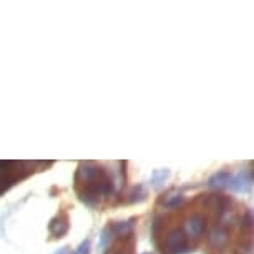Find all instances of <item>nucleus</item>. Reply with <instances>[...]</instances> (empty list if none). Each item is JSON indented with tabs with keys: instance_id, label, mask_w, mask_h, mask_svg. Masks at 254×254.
I'll return each instance as SVG.
<instances>
[{
	"instance_id": "obj_1",
	"label": "nucleus",
	"mask_w": 254,
	"mask_h": 254,
	"mask_svg": "<svg viewBox=\"0 0 254 254\" xmlns=\"http://www.w3.org/2000/svg\"><path fill=\"white\" fill-rule=\"evenodd\" d=\"M75 188L83 203L97 204L100 198L108 196L113 191V181L107 171L97 163H81L75 175Z\"/></svg>"
},
{
	"instance_id": "obj_2",
	"label": "nucleus",
	"mask_w": 254,
	"mask_h": 254,
	"mask_svg": "<svg viewBox=\"0 0 254 254\" xmlns=\"http://www.w3.org/2000/svg\"><path fill=\"white\" fill-rule=\"evenodd\" d=\"M32 168L33 163L27 161H0V194L17 181L27 178L33 171Z\"/></svg>"
},
{
	"instance_id": "obj_3",
	"label": "nucleus",
	"mask_w": 254,
	"mask_h": 254,
	"mask_svg": "<svg viewBox=\"0 0 254 254\" xmlns=\"http://www.w3.org/2000/svg\"><path fill=\"white\" fill-rule=\"evenodd\" d=\"M188 249V238L181 229H171L170 233L163 238L161 253L163 254H183Z\"/></svg>"
},
{
	"instance_id": "obj_4",
	"label": "nucleus",
	"mask_w": 254,
	"mask_h": 254,
	"mask_svg": "<svg viewBox=\"0 0 254 254\" xmlns=\"http://www.w3.org/2000/svg\"><path fill=\"white\" fill-rule=\"evenodd\" d=\"M204 204L208 211L213 213L214 218H221L228 208V199L221 194H209L204 198Z\"/></svg>"
},
{
	"instance_id": "obj_5",
	"label": "nucleus",
	"mask_w": 254,
	"mask_h": 254,
	"mask_svg": "<svg viewBox=\"0 0 254 254\" xmlns=\"http://www.w3.org/2000/svg\"><path fill=\"white\" fill-rule=\"evenodd\" d=\"M204 229H206V218L203 214L196 213L186 221V233H188L191 238H199L201 234L204 233Z\"/></svg>"
},
{
	"instance_id": "obj_6",
	"label": "nucleus",
	"mask_w": 254,
	"mask_h": 254,
	"mask_svg": "<svg viewBox=\"0 0 254 254\" xmlns=\"http://www.w3.org/2000/svg\"><path fill=\"white\" fill-rule=\"evenodd\" d=\"M68 228H70L68 216H66V214H59V216L50 221L49 231L54 238H62L68 233Z\"/></svg>"
},
{
	"instance_id": "obj_7",
	"label": "nucleus",
	"mask_w": 254,
	"mask_h": 254,
	"mask_svg": "<svg viewBox=\"0 0 254 254\" xmlns=\"http://www.w3.org/2000/svg\"><path fill=\"white\" fill-rule=\"evenodd\" d=\"M253 183V175L251 171H243L241 175H238L236 178H231L229 181V186L236 191H248L249 186Z\"/></svg>"
},
{
	"instance_id": "obj_8",
	"label": "nucleus",
	"mask_w": 254,
	"mask_h": 254,
	"mask_svg": "<svg viewBox=\"0 0 254 254\" xmlns=\"http://www.w3.org/2000/svg\"><path fill=\"white\" fill-rule=\"evenodd\" d=\"M229 241V233L224 228H216L213 229L209 234V244L214 248H223L226 246Z\"/></svg>"
},
{
	"instance_id": "obj_9",
	"label": "nucleus",
	"mask_w": 254,
	"mask_h": 254,
	"mask_svg": "<svg viewBox=\"0 0 254 254\" xmlns=\"http://www.w3.org/2000/svg\"><path fill=\"white\" fill-rule=\"evenodd\" d=\"M231 178H233L231 173H228V171H219V173H216L209 178V186L211 188H216V190L226 188V186H229Z\"/></svg>"
},
{
	"instance_id": "obj_10",
	"label": "nucleus",
	"mask_w": 254,
	"mask_h": 254,
	"mask_svg": "<svg viewBox=\"0 0 254 254\" xmlns=\"http://www.w3.org/2000/svg\"><path fill=\"white\" fill-rule=\"evenodd\" d=\"M183 201H185V198L181 194H173L165 201V206L166 208H178V206L183 204Z\"/></svg>"
},
{
	"instance_id": "obj_11",
	"label": "nucleus",
	"mask_w": 254,
	"mask_h": 254,
	"mask_svg": "<svg viewBox=\"0 0 254 254\" xmlns=\"http://www.w3.org/2000/svg\"><path fill=\"white\" fill-rule=\"evenodd\" d=\"M170 176V171L168 170H160V171H155L153 173V185L155 186H160L161 183H165V180Z\"/></svg>"
},
{
	"instance_id": "obj_12",
	"label": "nucleus",
	"mask_w": 254,
	"mask_h": 254,
	"mask_svg": "<svg viewBox=\"0 0 254 254\" xmlns=\"http://www.w3.org/2000/svg\"><path fill=\"white\" fill-rule=\"evenodd\" d=\"M75 254H90V243L88 241L81 243L80 246H78V249H76Z\"/></svg>"
},
{
	"instance_id": "obj_13",
	"label": "nucleus",
	"mask_w": 254,
	"mask_h": 254,
	"mask_svg": "<svg viewBox=\"0 0 254 254\" xmlns=\"http://www.w3.org/2000/svg\"><path fill=\"white\" fill-rule=\"evenodd\" d=\"M57 254H70V251H68V248H64V249H60Z\"/></svg>"
},
{
	"instance_id": "obj_14",
	"label": "nucleus",
	"mask_w": 254,
	"mask_h": 254,
	"mask_svg": "<svg viewBox=\"0 0 254 254\" xmlns=\"http://www.w3.org/2000/svg\"><path fill=\"white\" fill-rule=\"evenodd\" d=\"M146 254H150V253H146Z\"/></svg>"
}]
</instances>
